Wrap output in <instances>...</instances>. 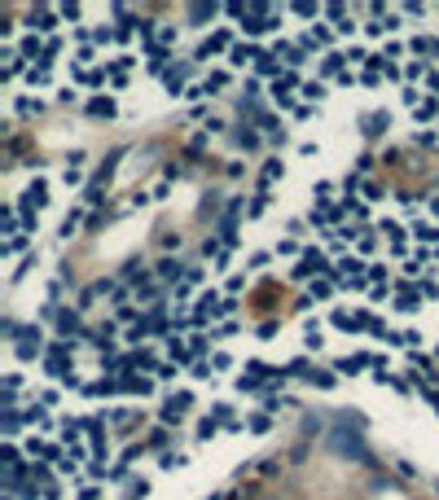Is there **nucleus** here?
<instances>
[{
	"label": "nucleus",
	"instance_id": "nucleus-2",
	"mask_svg": "<svg viewBox=\"0 0 439 500\" xmlns=\"http://www.w3.org/2000/svg\"><path fill=\"white\" fill-rule=\"evenodd\" d=\"M27 202H36V206H44V202H48V184H44V180H36L31 189H27Z\"/></svg>",
	"mask_w": 439,
	"mask_h": 500
},
{
	"label": "nucleus",
	"instance_id": "nucleus-6",
	"mask_svg": "<svg viewBox=\"0 0 439 500\" xmlns=\"http://www.w3.org/2000/svg\"><path fill=\"white\" fill-rule=\"evenodd\" d=\"M250 373H268V368L264 364H250ZM238 386L242 390H255V386H260V378H238Z\"/></svg>",
	"mask_w": 439,
	"mask_h": 500
},
{
	"label": "nucleus",
	"instance_id": "nucleus-7",
	"mask_svg": "<svg viewBox=\"0 0 439 500\" xmlns=\"http://www.w3.org/2000/svg\"><path fill=\"white\" fill-rule=\"evenodd\" d=\"M159 277H163V281H171V277H180V263H171V259H163V263H159Z\"/></svg>",
	"mask_w": 439,
	"mask_h": 500
},
{
	"label": "nucleus",
	"instance_id": "nucleus-4",
	"mask_svg": "<svg viewBox=\"0 0 439 500\" xmlns=\"http://www.w3.org/2000/svg\"><path fill=\"white\" fill-rule=\"evenodd\" d=\"M365 123H369V127H365V132H369V137H378V132H382V127H391V119H386V115H369Z\"/></svg>",
	"mask_w": 439,
	"mask_h": 500
},
{
	"label": "nucleus",
	"instance_id": "nucleus-11",
	"mask_svg": "<svg viewBox=\"0 0 439 500\" xmlns=\"http://www.w3.org/2000/svg\"><path fill=\"white\" fill-rule=\"evenodd\" d=\"M277 176H281V163H277V158H273V163L264 167V184H268V180H277Z\"/></svg>",
	"mask_w": 439,
	"mask_h": 500
},
{
	"label": "nucleus",
	"instance_id": "nucleus-10",
	"mask_svg": "<svg viewBox=\"0 0 439 500\" xmlns=\"http://www.w3.org/2000/svg\"><path fill=\"white\" fill-rule=\"evenodd\" d=\"M413 233H418V237H422V242H435V237H439V228H435V224H418V228H413Z\"/></svg>",
	"mask_w": 439,
	"mask_h": 500
},
{
	"label": "nucleus",
	"instance_id": "nucleus-3",
	"mask_svg": "<svg viewBox=\"0 0 439 500\" xmlns=\"http://www.w3.org/2000/svg\"><path fill=\"white\" fill-rule=\"evenodd\" d=\"M31 26H40V31H53L58 22H53V14H48V9H36V14H31Z\"/></svg>",
	"mask_w": 439,
	"mask_h": 500
},
{
	"label": "nucleus",
	"instance_id": "nucleus-5",
	"mask_svg": "<svg viewBox=\"0 0 439 500\" xmlns=\"http://www.w3.org/2000/svg\"><path fill=\"white\" fill-rule=\"evenodd\" d=\"M27 338H36V329H27ZM36 351H40V342H18V356L22 360H31Z\"/></svg>",
	"mask_w": 439,
	"mask_h": 500
},
{
	"label": "nucleus",
	"instance_id": "nucleus-9",
	"mask_svg": "<svg viewBox=\"0 0 439 500\" xmlns=\"http://www.w3.org/2000/svg\"><path fill=\"white\" fill-rule=\"evenodd\" d=\"M88 110H92V115H106V119H110V115H115V101H88Z\"/></svg>",
	"mask_w": 439,
	"mask_h": 500
},
{
	"label": "nucleus",
	"instance_id": "nucleus-1",
	"mask_svg": "<svg viewBox=\"0 0 439 500\" xmlns=\"http://www.w3.org/2000/svg\"><path fill=\"white\" fill-rule=\"evenodd\" d=\"M334 443H339V452H351V457H365V447H360L356 435H334Z\"/></svg>",
	"mask_w": 439,
	"mask_h": 500
},
{
	"label": "nucleus",
	"instance_id": "nucleus-8",
	"mask_svg": "<svg viewBox=\"0 0 439 500\" xmlns=\"http://www.w3.org/2000/svg\"><path fill=\"white\" fill-rule=\"evenodd\" d=\"M307 382H312V386H334V373H321V368H312V373H307Z\"/></svg>",
	"mask_w": 439,
	"mask_h": 500
}]
</instances>
